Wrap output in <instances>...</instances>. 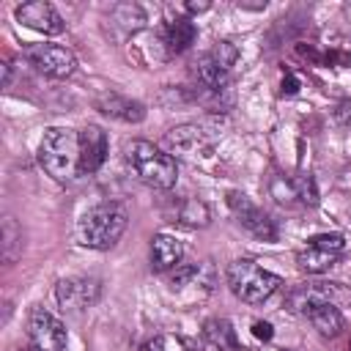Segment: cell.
<instances>
[{
	"mask_svg": "<svg viewBox=\"0 0 351 351\" xmlns=\"http://www.w3.org/2000/svg\"><path fill=\"white\" fill-rule=\"evenodd\" d=\"M107 134L101 126H85L80 132V173H96L107 159Z\"/></svg>",
	"mask_w": 351,
	"mask_h": 351,
	"instance_id": "cell-13",
	"label": "cell"
},
{
	"mask_svg": "<svg viewBox=\"0 0 351 351\" xmlns=\"http://www.w3.org/2000/svg\"><path fill=\"white\" fill-rule=\"evenodd\" d=\"M307 318H310V324L318 329L321 337H337V335L343 332V326H346V318H343V313L337 310V304H321V307H315Z\"/></svg>",
	"mask_w": 351,
	"mask_h": 351,
	"instance_id": "cell-17",
	"label": "cell"
},
{
	"mask_svg": "<svg viewBox=\"0 0 351 351\" xmlns=\"http://www.w3.org/2000/svg\"><path fill=\"white\" fill-rule=\"evenodd\" d=\"M16 19L22 25L38 30V33H47V36L63 33V27H66L63 19H60V14L49 3H44V0H30V3L16 5Z\"/></svg>",
	"mask_w": 351,
	"mask_h": 351,
	"instance_id": "cell-12",
	"label": "cell"
},
{
	"mask_svg": "<svg viewBox=\"0 0 351 351\" xmlns=\"http://www.w3.org/2000/svg\"><path fill=\"white\" fill-rule=\"evenodd\" d=\"M228 285H230V291H233L241 302H247V304H261V302H266V299L282 285V280H280L277 274L266 271L263 266H258L255 261L239 258V261H233V263L228 266Z\"/></svg>",
	"mask_w": 351,
	"mask_h": 351,
	"instance_id": "cell-4",
	"label": "cell"
},
{
	"mask_svg": "<svg viewBox=\"0 0 351 351\" xmlns=\"http://www.w3.org/2000/svg\"><path fill=\"white\" fill-rule=\"evenodd\" d=\"M211 58H214V63L219 66V69H225V71H230L233 69V63L239 60V49H236V44L233 41H217L214 44V49L208 52Z\"/></svg>",
	"mask_w": 351,
	"mask_h": 351,
	"instance_id": "cell-22",
	"label": "cell"
},
{
	"mask_svg": "<svg viewBox=\"0 0 351 351\" xmlns=\"http://www.w3.org/2000/svg\"><path fill=\"white\" fill-rule=\"evenodd\" d=\"M167 145L178 154H189V151L200 148V129L197 126H178L167 134Z\"/></svg>",
	"mask_w": 351,
	"mask_h": 351,
	"instance_id": "cell-21",
	"label": "cell"
},
{
	"mask_svg": "<svg viewBox=\"0 0 351 351\" xmlns=\"http://www.w3.org/2000/svg\"><path fill=\"white\" fill-rule=\"evenodd\" d=\"M346 250V239L340 233H321L307 239V247H302L296 252V266L307 274H321L329 266L337 263V258Z\"/></svg>",
	"mask_w": 351,
	"mask_h": 351,
	"instance_id": "cell-6",
	"label": "cell"
},
{
	"mask_svg": "<svg viewBox=\"0 0 351 351\" xmlns=\"http://www.w3.org/2000/svg\"><path fill=\"white\" fill-rule=\"evenodd\" d=\"M38 162L55 181H71L80 176V132L63 126L47 129L41 137Z\"/></svg>",
	"mask_w": 351,
	"mask_h": 351,
	"instance_id": "cell-1",
	"label": "cell"
},
{
	"mask_svg": "<svg viewBox=\"0 0 351 351\" xmlns=\"http://www.w3.org/2000/svg\"><path fill=\"white\" fill-rule=\"evenodd\" d=\"M96 107L99 112L110 115V118H118V121H126V123H137L145 118V107L134 99H126V96H118V93H107V96H99L96 99Z\"/></svg>",
	"mask_w": 351,
	"mask_h": 351,
	"instance_id": "cell-15",
	"label": "cell"
},
{
	"mask_svg": "<svg viewBox=\"0 0 351 351\" xmlns=\"http://www.w3.org/2000/svg\"><path fill=\"white\" fill-rule=\"evenodd\" d=\"M269 192L277 203H304V206H315L318 200V192H315V181L313 176L302 173V176H293V178H285V176H274L271 184H269Z\"/></svg>",
	"mask_w": 351,
	"mask_h": 351,
	"instance_id": "cell-11",
	"label": "cell"
},
{
	"mask_svg": "<svg viewBox=\"0 0 351 351\" xmlns=\"http://www.w3.org/2000/svg\"><path fill=\"white\" fill-rule=\"evenodd\" d=\"M22 351H38V348H36V346H27V348H22Z\"/></svg>",
	"mask_w": 351,
	"mask_h": 351,
	"instance_id": "cell-29",
	"label": "cell"
},
{
	"mask_svg": "<svg viewBox=\"0 0 351 351\" xmlns=\"http://www.w3.org/2000/svg\"><path fill=\"white\" fill-rule=\"evenodd\" d=\"M99 293H101V285L99 280H90V277H69V280H60L55 288L58 304L71 313L90 307L99 299Z\"/></svg>",
	"mask_w": 351,
	"mask_h": 351,
	"instance_id": "cell-10",
	"label": "cell"
},
{
	"mask_svg": "<svg viewBox=\"0 0 351 351\" xmlns=\"http://www.w3.org/2000/svg\"><path fill=\"white\" fill-rule=\"evenodd\" d=\"M195 74H197V80H200L206 88H211V90H219V88L228 85V71L219 69L208 52L195 60Z\"/></svg>",
	"mask_w": 351,
	"mask_h": 351,
	"instance_id": "cell-19",
	"label": "cell"
},
{
	"mask_svg": "<svg viewBox=\"0 0 351 351\" xmlns=\"http://www.w3.org/2000/svg\"><path fill=\"white\" fill-rule=\"evenodd\" d=\"M126 165L134 170V176L154 186V189H170L178 178V165L170 154L156 148L148 140H132L126 143Z\"/></svg>",
	"mask_w": 351,
	"mask_h": 351,
	"instance_id": "cell-2",
	"label": "cell"
},
{
	"mask_svg": "<svg viewBox=\"0 0 351 351\" xmlns=\"http://www.w3.org/2000/svg\"><path fill=\"white\" fill-rule=\"evenodd\" d=\"M3 239H5V241H3V255H5V261H14L16 255H14V250H11V247L16 244V239H22V233L16 230V222H14L11 217H8V219H5V225H3Z\"/></svg>",
	"mask_w": 351,
	"mask_h": 351,
	"instance_id": "cell-23",
	"label": "cell"
},
{
	"mask_svg": "<svg viewBox=\"0 0 351 351\" xmlns=\"http://www.w3.org/2000/svg\"><path fill=\"white\" fill-rule=\"evenodd\" d=\"M335 121H337L340 126H348V129H351V99H346V101L337 104V110H335Z\"/></svg>",
	"mask_w": 351,
	"mask_h": 351,
	"instance_id": "cell-24",
	"label": "cell"
},
{
	"mask_svg": "<svg viewBox=\"0 0 351 351\" xmlns=\"http://www.w3.org/2000/svg\"><path fill=\"white\" fill-rule=\"evenodd\" d=\"M162 38H165L170 55H181V52H186V49L195 44V38H197V27H195L192 19H186V16H176V19H170V22L165 25Z\"/></svg>",
	"mask_w": 351,
	"mask_h": 351,
	"instance_id": "cell-16",
	"label": "cell"
},
{
	"mask_svg": "<svg viewBox=\"0 0 351 351\" xmlns=\"http://www.w3.org/2000/svg\"><path fill=\"white\" fill-rule=\"evenodd\" d=\"M126 225H129V214L121 203H101V206H93L90 211L82 214L77 233H80V241L85 247L110 250L123 236Z\"/></svg>",
	"mask_w": 351,
	"mask_h": 351,
	"instance_id": "cell-3",
	"label": "cell"
},
{
	"mask_svg": "<svg viewBox=\"0 0 351 351\" xmlns=\"http://www.w3.org/2000/svg\"><path fill=\"white\" fill-rule=\"evenodd\" d=\"M252 332H255L258 340H271V335H274L269 321H255V324H252Z\"/></svg>",
	"mask_w": 351,
	"mask_h": 351,
	"instance_id": "cell-26",
	"label": "cell"
},
{
	"mask_svg": "<svg viewBox=\"0 0 351 351\" xmlns=\"http://www.w3.org/2000/svg\"><path fill=\"white\" fill-rule=\"evenodd\" d=\"M208 8V3H186V11L189 14H200V11H206Z\"/></svg>",
	"mask_w": 351,
	"mask_h": 351,
	"instance_id": "cell-28",
	"label": "cell"
},
{
	"mask_svg": "<svg viewBox=\"0 0 351 351\" xmlns=\"http://www.w3.org/2000/svg\"><path fill=\"white\" fill-rule=\"evenodd\" d=\"M228 206H230V211L236 214V219H239L252 236H258V239H263V241H274V239H277V228H274L271 217H269L263 208H258L244 192H228Z\"/></svg>",
	"mask_w": 351,
	"mask_h": 351,
	"instance_id": "cell-9",
	"label": "cell"
},
{
	"mask_svg": "<svg viewBox=\"0 0 351 351\" xmlns=\"http://www.w3.org/2000/svg\"><path fill=\"white\" fill-rule=\"evenodd\" d=\"M178 222L186 228H206L208 225V208L197 197H186L178 208Z\"/></svg>",
	"mask_w": 351,
	"mask_h": 351,
	"instance_id": "cell-20",
	"label": "cell"
},
{
	"mask_svg": "<svg viewBox=\"0 0 351 351\" xmlns=\"http://www.w3.org/2000/svg\"><path fill=\"white\" fill-rule=\"evenodd\" d=\"M25 60L38 69L41 74L47 77H55V80H63V77H71L74 69H77V58L71 49L60 47V44H27L22 49Z\"/></svg>",
	"mask_w": 351,
	"mask_h": 351,
	"instance_id": "cell-7",
	"label": "cell"
},
{
	"mask_svg": "<svg viewBox=\"0 0 351 351\" xmlns=\"http://www.w3.org/2000/svg\"><path fill=\"white\" fill-rule=\"evenodd\" d=\"M340 299H351L348 291L340 288V282H324V280H313V282H302L296 288L288 291L285 296V307L296 315H310L315 307L321 304H337Z\"/></svg>",
	"mask_w": 351,
	"mask_h": 351,
	"instance_id": "cell-5",
	"label": "cell"
},
{
	"mask_svg": "<svg viewBox=\"0 0 351 351\" xmlns=\"http://www.w3.org/2000/svg\"><path fill=\"white\" fill-rule=\"evenodd\" d=\"M27 335H30V346H36L38 351H66V343H69L63 324L44 307H36L30 313Z\"/></svg>",
	"mask_w": 351,
	"mask_h": 351,
	"instance_id": "cell-8",
	"label": "cell"
},
{
	"mask_svg": "<svg viewBox=\"0 0 351 351\" xmlns=\"http://www.w3.org/2000/svg\"><path fill=\"white\" fill-rule=\"evenodd\" d=\"M184 258V244L176 236L167 233H156L151 241V266L156 271H167V269H178Z\"/></svg>",
	"mask_w": 351,
	"mask_h": 351,
	"instance_id": "cell-14",
	"label": "cell"
},
{
	"mask_svg": "<svg viewBox=\"0 0 351 351\" xmlns=\"http://www.w3.org/2000/svg\"><path fill=\"white\" fill-rule=\"evenodd\" d=\"M206 337L219 348V351H239V337L233 332V326L225 318H208L203 326Z\"/></svg>",
	"mask_w": 351,
	"mask_h": 351,
	"instance_id": "cell-18",
	"label": "cell"
},
{
	"mask_svg": "<svg viewBox=\"0 0 351 351\" xmlns=\"http://www.w3.org/2000/svg\"><path fill=\"white\" fill-rule=\"evenodd\" d=\"M299 90V77L293 74V71H288L285 77H282V96H293Z\"/></svg>",
	"mask_w": 351,
	"mask_h": 351,
	"instance_id": "cell-25",
	"label": "cell"
},
{
	"mask_svg": "<svg viewBox=\"0 0 351 351\" xmlns=\"http://www.w3.org/2000/svg\"><path fill=\"white\" fill-rule=\"evenodd\" d=\"M143 351H165V340L162 337H154V340H148L143 346Z\"/></svg>",
	"mask_w": 351,
	"mask_h": 351,
	"instance_id": "cell-27",
	"label": "cell"
}]
</instances>
